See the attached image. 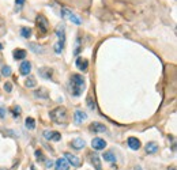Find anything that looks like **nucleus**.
Segmentation results:
<instances>
[{
  "label": "nucleus",
  "mask_w": 177,
  "mask_h": 170,
  "mask_svg": "<svg viewBox=\"0 0 177 170\" xmlns=\"http://www.w3.org/2000/svg\"><path fill=\"white\" fill-rule=\"evenodd\" d=\"M85 86H86V82H85V78L79 75V74H74L69 79V91L74 97H79V95L83 93L85 90Z\"/></svg>",
  "instance_id": "nucleus-1"
},
{
  "label": "nucleus",
  "mask_w": 177,
  "mask_h": 170,
  "mask_svg": "<svg viewBox=\"0 0 177 170\" xmlns=\"http://www.w3.org/2000/svg\"><path fill=\"white\" fill-rule=\"evenodd\" d=\"M49 116H51L52 121L56 123V124H65L67 123V109L63 106L55 107V109L49 113Z\"/></svg>",
  "instance_id": "nucleus-2"
},
{
  "label": "nucleus",
  "mask_w": 177,
  "mask_h": 170,
  "mask_svg": "<svg viewBox=\"0 0 177 170\" xmlns=\"http://www.w3.org/2000/svg\"><path fill=\"white\" fill-rule=\"evenodd\" d=\"M56 34H57V37H59V42L55 45V52L57 53V55H60L61 51H63V48H64V42H65V27H64V25H59V26H57Z\"/></svg>",
  "instance_id": "nucleus-3"
},
{
  "label": "nucleus",
  "mask_w": 177,
  "mask_h": 170,
  "mask_svg": "<svg viewBox=\"0 0 177 170\" xmlns=\"http://www.w3.org/2000/svg\"><path fill=\"white\" fill-rule=\"evenodd\" d=\"M36 22H37V26H38V34L40 36L47 34L48 30H49V23H48L47 18H45L44 15H38Z\"/></svg>",
  "instance_id": "nucleus-4"
},
{
  "label": "nucleus",
  "mask_w": 177,
  "mask_h": 170,
  "mask_svg": "<svg viewBox=\"0 0 177 170\" xmlns=\"http://www.w3.org/2000/svg\"><path fill=\"white\" fill-rule=\"evenodd\" d=\"M64 158L68 161V163H71L74 167H79L80 165H82V161L78 158L76 155H72L71 152H65L64 154Z\"/></svg>",
  "instance_id": "nucleus-5"
},
{
  "label": "nucleus",
  "mask_w": 177,
  "mask_h": 170,
  "mask_svg": "<svg viewBox=\"0 0 177 170\" xmlns=\"http://www.w3.org/2000/svg\"><path fill=\"white\" fill-rule=\"evenodd\" d=\"M44 138L47 140H53V142H59L61 139V135L56 131H45L44 132Z\"/></svg>",
  "instance_id": "nucleus-6"
},
{
  "label": "nucleus",
  "mask_w": 177,
  "mask_h": 170,
  "mask_svg": "<svg viewBox=\"0 0 177 170\" xmlns=\"http://www.w3.org/2000/svg\"><path fill=\"white\" fill-rule=\"evenodd\" d=\"M91 146H93L94 150L100 151V150H104V148L106 147V142L101 138H94L93 142H91Z\"/></svg>",
  "instance_id": "nucleus-7"
},
{
  "label": "nucleus",
  "mask_w": 177,
  "mask_h": 170,
  "mask_svg": "<svg viewBox=\"0 0 177 170\" xmlns=\"http://www.w3.org/2000/svg\"><path fill=\"white\" fill-rule=\"evenodd\" d=\"M55 166H56V170H68L69 169V163H68V161L65 158H59L56 161Z\"/></svg>",
  "instance_id": "nucleus-8"
},
{
  "label": "nucleus",
  "mask_w": 177,
  "mask_h": 170,
  "mask_svg": "<svg viewBox=\"0 0 177 170\" xmlns=\"http://www.w3.org/2000/svg\"><path fill=\"white\" fill-rule=\"evenodd\" d=\"M75 64H76L78 69H80V71H83V72H86L87 71V68H89V61L86 59H82V57H78Z\"/></svg>",
  "instance_id": "nucleus-9"
},
{
  "label": "nucleus",
  "mask_w": 177,
  "mask_h": 170,
  "mask_svg": "<svg viewBox=\"0 0 177 170\" xmlns=\"http://www.w3.org/2000/svg\"><path fill=\"white\" fill-rule=\"evenodd\" d=\"M86 118H87V114H86L83 110H79V109L75 110V113H74V120H75V123H76V124L83 123Z\"/></svg>",
  "instance_id": "nucleus-10"
},
{
  "label": "nucleus",
  "mask_w": 177,
  "mask_h": 170,
  "mask_svg": "<svg viewBox=\"0 0 177 170\" xmlns=\"http://www.w3.org/2000/svg\"><path fill=\"white\" fill-rule=\"evenodd\" d=\"M19 71L22 75H29L31 71V64H30V61H22V64H20V68H19Z\"/></svg>",
  "instance_id": "nucleus-11"
},
{
  "label": "nucleus",
  "mask_w": 177,
  "mask_h": 170,
  "mask_svg": "<svg viewBox=\"0 0 177 170\" xmlns=\"http://www.w3.org/2000/svg\"><path fill=\"white\" fill-rule=\"evenodd\" d=\"M71 146L75 148V150H82V148H85L86 146V143H85V140L83 139H80V138H75L71 142Z\"/></svg>",
  "instance_id": "nucleus-12"
},
{
  "label": "nucleus",
  "mask_w": 177,
  "mask_h": 170,
  "mask_svg": "<svg viewBox=\"0 0 177 170\" xmlns=\"http://www.w3.org/2000/svg\"><path fill=\"white\" fill-rule=\"evenodd\" d=\"M158 151V144L155 142H150L146 144V152L147 154H155Z\"/></svg>",
  "instance_id": "nucleus-13"
},
{
  "label": "nucleus",
  "mask_w": 177,
  "mask_h": 170,
  "mask_svg": "<svg viewBox=\"0 0 177 170\" xmlns=\"http://www.w3.org/2000/svg\"><path fill=\"white\" fill-rule=\"evenodd\" d=\"M90 129L94 132H106V127L101 123H93L91 125H90Z\"/></svg>",
  "instance_id": "nucleus-14"
},
{
  "label": "nucleus",
  "mask_w": 177,
  "mask_h": 170,
  "mask_svg": "<svg viewBox=\"0 0 177 170\" xmlns=\"http://www.w3.org/2000/svg\"><path fill=\"white\" fill-rule=\"evenodd\" d=\"M128 146H130V148H132V150H139V148H141V142H139L136 138H130Z\"/></svg>",
  "instance_id": "nucleus-15"
},
{
  "label": "nucleus",
  "mask_w": 177,
  "mask_h": 170,
  "mask_svg": "<svg viewBox=\"0 0 177 170\" xmlns=\"http://www.w3.org/2000/svg\"><path fill=\"white\" fill-rule=\"evenodd\" d=\"M12 56H14L15 60H23L26 57V51H23V49H15Z\"/></svg>",
  "instance_id": "nucleus-16"
},
{
  "label": "nucleus",
  "mask_w": 177,
  "mask_h": 170,
  "mask_svg": "<svg viewBox=\"0 0 177 170\" xmlns=\"http://www.w3.org/2000/svg\"><path fill=\"white\" fill-rule=\"evenodd\" d=\"M40 75L45 78V79H49V78H52V69L51 68H48V67H42V68H40Z\"/></svg>",
  "instance_id": "nucleus-17"
},
{
  "label": "nucleus",
  "mask_w": 177,
  "mask_h": 170,
  "mask_svg": "<svg viewBox=\"0 0 177 170\" xmlns=\"http://www.w3.org/2000/svg\"><path fill=\"white\" fill-rule=\"evenodd\" d=\"M91 163H93V166L96 167V170H102V165H101V161H100V158H98L97 155H94L93 158H91Z\"/></svg>",
  "instance_id": "nucleus-18"
},
{
  "label": "nucleus",
  "mask_w": 177,
  "mask_h": 170,
  "mask_svg": "<svg viewBox=\"0 0 177 170\" xmlns=\"http://www.w3.org/2000/svg\"><path fill=\"white\" fill-rule=\"evenodd\" d=\"M48 91L45 90V89H40V90H37V91H34V97H37V98H45L47 99L48 98Z\"/></svg>",
  "instance_id": "nucleus-19"
},
{
  "label": "nucleus",
  "mask_w": 177,
  "mask_h": 170,
  "mask_svg": "<svg viewBox=\"0 0 177 170\" xmlns=\"http://www.w3.org/2000/svg\"><path fill=\"white\" fill-rule=\"evenodd\" d=\"M104 159L108 161V162H114L116 161V155L112 151H106V152H104Z\"/></svg>",
  "instance_id": "nucleus-20"
},
{
  "label": "nucleus",
  "mask_w": 177,
  "mask_h": 170,
  "mask_svg": "<svg viewBox=\"0 0 177 170\" xmlns=\"http://www.w3.org/2000/svg\"><path fill=\"white\" fill-rule=\"evenodd\" d=\"M25 124H26V128L27 129H34L36 128V121L33 117H27L26 120H25Z\"/></svg>",
  "instance_id": "nucleus-21"
},
{
  "label": "nucleus",
  "mask_w": 177,
  "mask_h": 170,
  "mask_svg": "<svg viewBox=\"0 0 177 170\" xmlns=\"http://www.w3.org/2000/svg\"><path fill=\"white\" fill-rule=\"evenodd\" d=\"M68 19L71 20L72 23H75V25H82V19L79 18L78 15L75 14H72V12H69V15H68Z\"/></svg>",
  "instance_id": "nucleus-22"
},
{
  "label": "nucleus",
  "mask_w": 177,
  "mask_h": 170,
  "mask_svg": "<svg viewBox=\"0 0 177 170\" xmlns=\"http://www.w3.org/2000/svg\"><path fill=\"white\" fill-rule=\"evenodd\" d=\"M29 47L34 53H44V47L41 45H37V44H29Z\"/></svg>",
  "instance_id": "nucleus-23"
},
{
  "label": "nucleus",
  "mask_w": 177,
  "mask_h": 170,
  "mask_svg": "<svg viewBox=\"0 0 177 170\" xmlns=\"http://www.w3.org/2000/svg\"><path fill=\"white\" fill-rule=\"evenodd\" d=\"M25 85H26V87H29V89H33V87H36V79L33 76H29L27 79H26V82H25Z\"/></svg>",
  "instance_id": "nucleus-24"
},
{
  "label": "nucleus",
  "mask_w": 177,
  "mask_h": 170,
  "mask_svg": "<svg viewBox=\"0 0 177 170\" xmlns=\"http://www.w3.org/2000/svg\"><path fill=\"white\" fill-rule=\"evenodd\" d=\"M20 34H22V37H25V38H29V37L31 36V29H29V27H22V30H20Z\"/></svg>",
  "instance_id": "nucleus-25"
},
{
  "label": "nucleus",
  "mask_w": 177,
  "mask_h": 170,
  "mask_svg": "<svg viewBox=\"0 0 177 170\" xmlns=\"http://www.w3.org/2000/svg\"><path fill=\"white\" fill-rule=\"evenodd\" d=\"M2 75L3 76H11V67H8V65H3Z\"/></svg>",
  "instance_id": "nucleus-26"
},
{
  "label": "nucleus",
  "mask_w": 177,
  "mask_h": 170,
  "mask_svg": "<svg viewBox=\"0 0 177 170\" xmlns=\"http://www.w3.org/2000/svg\"><path fill=\"white\" fill-rule=\"evenodd\" d=\"M11 112H12V116H14V117H18V116L20 114V112H22V109H20L18 105H15V106L11 109Z\"/></svg>",
  "instance_id": "nucleus-27"
},
{
  "label": "nucleus",
  "mask_w": 177,
  "mask_h": 170,
  "mask_svg": "<svg viewBox=\"0 0 177 170\" xmlns=\"http://www.w3.org/2000/svg\"><path fill=\"white\" fill-rule=\"evenodd\" d=\"M36 156L38 158V161H45V156H44V152L41 150H37L36 151Z\"/></svg>",
  "instance_id": "nucleus-28"
},
{
  "label": "nucleus",
  "mask_w": 177,
  "mask_h": 170,
  "mask_svg": "<svg viewBox=\"0 0 177 170\" xmlns=\"http://www.w3.org/2000/svg\"><path fill=\"white\" fill-rule=\"evenodd\" d=\"M87 105H89V107H90L91 110L96 109V103H94V102L91 101V97H89V98H87Z\"/></svg>",
  "instance_id": "nucleus-29"
},
{
  "label": "nucleus",
  "mask_w": 177,
  "mask_h": 170,
  "mask_svg": "<svg viewBox=\"0 0 177 170\" xmlns=\"http://www.w3.org/2000/svg\"><path fill=\"white\" fill-rule=\"evenodd\" d=\"M6 114H7V110L4 109V106H0V117L4 118L6 117Z\"/></svg>",
  "instance_id": "nucleus-30"
},
{
  "label": "nucleus",
  "mask_w": 177,
  "mask_h": 170,
  "mask_svg": "<svg viewBox=\"0 0 177 170\" xmlns=\"http://www.w3.org/2000/svg\"><path fill=\"white\" fill-rule=\"evenodd\" d=\"M45 166H47V169H51L53 166V162L51 159H45Z\"/></svg>",
  "instance_id": "nucleus-31"
},
{
  "label": "nucleus",
  "mask_w": 177,
  "mask_h": 170,
  "mask_svg": "<svg viewBox=\"0 0 177 170\" xmlns=\"http://www.w3.org/2000/svg\"><path fill=\"white\" fill-rule=\"evenodd\" d=\"M4 90H6L7 93H10V91L12 90V86H11V83H8V82H7V83L4 85Z\"/></svg>",
  "instance_id": "nucleus-32"
},
{
  "label": "nucleus",
  "mask_w": 177,
  "mask_h": 170,
  "mask_svg": "<svg viewBox=\"0 0 177 170\" xmlns=\"http://www.w3.org/2000/svg\"><path fill=\"white\" fill-rule=\"evenodd\" d=\"M15 3H16V6H18V7H20V6H23L25 0H15Z\"/></svg>",
  "instance_id": "nucleus-33"
},
{
  "label": "nucleus",
  "mask_w": 177,
  "mask_h": 170,
  "mask_svg": "<svg viewBox=\"0 0 177 170\" xmlns=\"http://www.w3.org/2000/svg\"><path fill=\"white\" fill-rule=\"evenodd\" d=\"M135 170H142V167L141 166H136V167H135Z\"/></svg>",
  "instance_id": "nucleus-34"
},
{
  "label": "nucleus",
  "mask_w": 177,
  "mask_h": 170,
  "mask_svg": "<svg viewBox=\"0 0 177 170\" xmlns=\"http://www.w3.org/2000/svg\"><path fill=\"white\" fill-rule=\"evenodd\" d=\"M31 170H36V167H34V166H31Z\"/></svg>",
  "instance_id": "nucleus-35"
},
{
  "label": "nucleus",
  "mask_w": 177,
  "mask_h": 170,
  "mask_svg": "<svg viewBox=\"0 0 177 170\" xmlns=\"http://www.w3.org/2000/svg\"><path fill=\"white\" fill-rule=\"evenodd\" d=\"M0 49H3V45L2 44H0Z\"/></svg>",
  "instance_id": "nucleus-36"
},
{
  "label": "nucleus",
  "mask_w": 177,
  "mask_h": 170,
  "mask_svg": "<svg viewBox=\"0 0 177 170\" xmlns=\"http://www.w3.org/2000/svg\"><path fill=\"white\" fill-rule=\"evenodd\" d=\"M170 170H176V169H174V167H173V169H170Z\"/></svg>",
  "instance_id": "nucleus-37"
},
{
  "label": "nucleus",
  "mask_w": 177,
  "mask_h": 170,
  "mask_svg": "<svg viewBox=\"0 0 177 170\" xmlns=\"http://www.w3.org/2000/svg\"><path fill=\"white\" fill-rule=\"evenodd\" d=\"M0 170H6V169H0Z\"/></svg>",
  "instance_id": "nucleus-38"
}]
</instances>
